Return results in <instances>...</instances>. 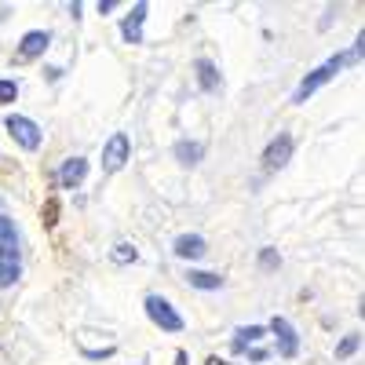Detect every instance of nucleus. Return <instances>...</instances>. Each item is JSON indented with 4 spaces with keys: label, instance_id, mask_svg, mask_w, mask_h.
<instances>
[{
    "label": "nucleus",
    "instance_id": "1",
    "mask_svg": "<svg viewBox=\"0 0 365 365\" xmlns=\"http://www.w3.org/2000/svg\"><path fill=\"white\" fill-rule=\"evenodd\" d=\"M351 63H354V55H351V51H347V55L340 51V55H332L329 63H322L318 70H311L307 77H303V84L296 88V103H307V99L314 96L318 88H325V84H329L332 77H336V73H340L344 66H351Z\"/></svg>",
    "mask_w": 365,
    "mask_h": 365
},
{
    "label": "nucleus",
    "instance_id": "2",
    "mask_svg": "<svg viewBox=\"0 0 365 365\" xmlns=\"http://www.w3.org/2000/svg\"><path fill=\"white\" fill-rule=\"evenodd\" d=\"M146 314H150V322H154L158 329H165V332H182V318L175 314V307H172L165 296H146Z\"/></svg>",
    "mask_w": 365,
    "mask_h": 365
},
{
    "label": "nucleus",
    "instance_id": "3",
    "mask_svg": "<svg viewBox=\"0 0 365 365\" xmlns=\"http://www.w3.org/2000/svg\"><path fill=\"white\" fill-rule=\"evenodd\" d=\"M292 161V135H274L263 150V168L267 172H282Z\"/></svg>",
    "mask_w": 365,
    "mask_h": 365
},
{
    "label": "nucleus",
    "instance_id": "4",
    "mask_svg": "<svg viewBox=\"0 0 365 365\" xmlns=\"http://www.w3.org/2000/svg\"><path fill=\"white\" fill-rule=\"evenodd\" d=\"M8 132H11V139H15L19 146L41 150V128H37L29 117H8Z\"/></svg>",
    "mask_w": 365,
    "mask_h": 365
},
{
    "label": "nucleus",
    "instance_id": "5",
    "mask_svg": "<svg viewBox=\"0 0 365 365\" xmlns=\"http://www.w3.org/2000/svg\"><path fill=\"white\" fill-rule=\"evenodd\" d=\"M128 154H132V143H128V135H125V132H117V135L106 143V150H103V168H106V172L125 168Z\"/></svg>",
    "mask_w": 365,
    "mask_h": 365
},
{
    "label": "nucleus",
    "instance_id": "6",
    "mask_svg": "<svg viewBox=\"0 0 365 365\" xmlns=\"http://www.w3.org/2000/svg\"><path fill=\"white\" fill-rule=\"evenodd\" d=\"M0 259L19 263V227L8 216H0Z\"/></svg>",
    "mask_w": 365,
    "mask_h": 365
},
{
    "label": "nucleus",
    "instance_id": "7",
    "mask_svg": "<svg viewBox=\"0 0 365 365\" xmlns=\"http://www.w3.org/2000/svg\"><path fill=\"white\" fill-rule=\"evenodd\" d=\"M270 332L278 336V351L285 354V358H292L296 351H299V340H296V329L285 322V318H270Z\"/></svg>",
    "mask_w": 365,
    "mask_h": 365
},
{
    "label": "nucleus",
    "instance_id": "8",
    "mask_svg": "<svg viewBox=\"0 0 365 365\" xmlns=\"http://www.w3.org/2000/svg\"><path fill=\"white\" fill-rule=\"evenodd\" d=\"M143 22H146V4H135L125 15V22H120V37H125L128 44H139L143 41Z\"/></svg>",
    "mask_w": 365,
    "mask_h": 365
},
{
    "label": "nucleus",
    "instance_id": "9",
    "mask_svg": "<svg viewBox=\"0 0 365 365\" xmlns=\"http://www.w3.org/2000/svg\"><path fill=\"white\" fill-rule=\"evenodd\" d=\"M84 175H88V161L84 158H70V161H63V168H58V182H63L66 190H77L84 182Z\"/></svg>",
    "mask_w": 365,
    "mask_h": 365
},
{
    "label": "nucleus",
    "instance_id": "10",
    "mask_svg": "<svg viewBox=\"0 0 365 365\" xmlns=\"http://www.w3.org/2000/svg\"><path fill=\"white\" fill-rule=\"evenodd\" d=\"M175 256L179 259H201L205 256V237L201 234H179L175 237Z\"/></svg>",
    "mask_w": 365,
    "mask_h": 365
},
{
    "label": "nucleus",
    "instance_id": "11",
    "mask_svg": "<svg viewBox=\"0 0 365 365\" xmlns=\"http://www.w3.org/2000/svg\"><path fill=\"white\" fill-rule=\"evenodd\" d=\"M48 34H44V29H34V34H26L22 37V44H19V51H22V58H37L41 51H48Z\"/></svg>",
    "mask_w": 365,
    "mask_h": 365
},
{
    "label": "nucleus",
    "instance_id": "12",
    "mask_svg": "<svg viewBox=\"0 0 365 365\" xmlns=\"http://www.w3.org/2000/svg\"><path fill=\"white\" fill-rule=\"evenodd\" d=\"M263 332H267L263 325H241V329L234 332V351H237V354H245L252 340H263Z\"/></svg>",
    "mask_w": 365,
    "mask_h": 365
},
{
    "label": "nucleus",
    "instance_id": "13",
    "mask_svg": "<svg viewBox=\"0 0 365 365\" xmlns=\"http://www.w3.org/2000/svg\"><path fill=\"white\" fill-rule=\"evenodd\" d=\"M197 81H201L205 91H220V81H223V77H220V70L212 66L208 58H201V63H197Z\"/></svg>",
    "mask_w": 365,
    "mask_h": 365
},
{
    "label": "nucleus",
    "instance_id": "14",
    "mask_svg": "<svg viewBox=\"0 0 365 365\" xmlns=\"http://www.w3.org/2000/svg\"><path fill=\"white\" fill-rule=\"evenodd\" d=\"M187 282H190L194 289H208V292L223 285V278H220V274H212V270H190V274H187Z\"/></svg>",
    "mask_w": 365,
    "mask_h": 365
},
{
    "label": "nucleus",
    "instance_id": "15",
    "mask_svg": "<svg viewBox=\"0 0 365 365\" xmlns=\"http://www.w3.org/2000/svg\"><path fill=\"white\" fill-rule=\"evenodd\" d=\"M175 158H179L182 168H190V165L201 161V146L197 143H175Z\"/></svg>",
    "mask_w": 365,
    "mask_h": 365
},
{
    "label": "nucleus",
    "instance_id": "16",
    "mask_svg": "<svg viewBox=\"0 0 365 365\" xmlns=\"http://www.w3.org/2000/svg\"><path fill=\"white\" fill-rule=\"evenodd\" d=\"M15 282H19V263L0 259V289H8V285H15Z\"/></svg>",
    "mask_w": 365,
    "mask_h": 365
},
{
    "label": "nucleus",
    "instance_id": "17",
    "mask_svg": "<svg viewBox=\"0 0 365 365\" xmlns=\"http://www.w3.org/2000/svg\"><path fill=\"white\" fill-rule=\"evenodd\" d=\"M15 99H19V84L8 81V77H0V103L8 106V103H15Z\"/></svg>",
    "mask_w": 365,
    "mask_h": 365
},
{
    "label": "nucleus",
    "instance_id": "18",
    "mask_svg": "<svg viewBox=\"0 0 365 365\" xmlns=\"http://www.w3.org/2000/svg\"><path fill=\"white\" fill-rule=\"evenodd\" d=\"M358 344H361V336L354 332V336H347V340H340V347H336V358H351L354 351H358Z\"/></svg>",
    "mask_w": 365,
    "mask_h": 365
},
{
    "label": "nucleus",
    "instance_id": "19",
    "mask_svg": "<svg viewBox=\"0 0 365 365\" xmlns=\"http://www.w3.org/2000/svg\"><path fill=\"white\" fill-rule=\"evenodd\" d=\"M117 259H120V263H132V259H135V249H132V245H117Z\"/></svg>",
    "mask_w": 365,
    "mask_h": 365
},
{
    "label": "nucleus",
    "instance_id": "20",
    "mask_svg": "<svg viewBox=\"0 0 365 365\" xmlns=\"http://www.w3.org/2000/svg\"><path fill=\"white\" fill-rule=\"evenodd\" d=\"M259 256H263V267H278V252L274 249H263Z\"/></svg>",
    "mask_w": 365,
    "mask_h": 365
},
{
    "label": "nucleus",
    "instance_id": "21",
    "mask_svg": "<svg viewBox=\"0 0 365 365\" xmlns=\"http://www.w3.org/2000/svg\"><path fill=\"white\" fill-rule=\"evenodd\" d=\"M117 4H113V0H103V4H99V15H110Z\"/></svg>",
    "mask_w": 365,
    "mask_h": 365
},
{
    "label": "nucleus",
    "instance_id": "22",
    "mask_svg": "<svg viewBox=\"0 0 365 365\" xmlns=\"http://www.w3.org/2000/svg\"><path fill=\"white\" fill-rule=\"evenodd\" d=\"M175 365H190V361H187V354H182V351L175 354Z\"/></svg>",
    "mask_w": 365,
    "mask_h": 365
},
{
    "label": "nucleus",
    "instance_id": "23",
    "mask_svg": "<svg viewBox=\"0 0 365 365\" xmlns=\"http://www.w3.org/2000/svg\"><path fill=\"white\" fill-rule=\"evenodd\" d=\"M205 365H230V361H223V358H208Z\"/></svg>",
    "mask_w": 365,
    "mask_h": 365
}]
</instances>
